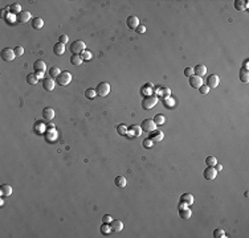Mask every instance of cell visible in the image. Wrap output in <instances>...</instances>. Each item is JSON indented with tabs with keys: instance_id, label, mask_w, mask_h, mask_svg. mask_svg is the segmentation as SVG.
Wrapping results in <instances>:
<instances>
[{
	"instance_id": "cell-7",
	"label": "cell",
	"mask_w": 249,
	"mask_h": 238,
	"mask_svg": "<svg viewBox=\"0 0 249 238\" xmlns=\"http://www.w3.org/2000/svg\"><path fill=\"white\" fill-rule=\"evenodd\" d=\"M207 84H208L207 86L209 87V89H216L220 84V77L216 75V74H211L207 78Z\"/></svg>"
},
{
	"instance_id": "cell-1",
	"label": "cell",
	"mask_w": 249,
	"mask_h": 238,
	"mask_svg": "<svg viewBox=\"0 0 249 238\" xmlns=\"http://www.w3.org/2000/svg\"><path fill=\"white\" fill-rule=\"evenodd\" d=\"M157 103H158V95H147L143 98L142 107L145 110H151Z\"/></svg>"
},
{
	"instance_id": "cell-2",
	"label": "cell",
	"mask_w": 249,
	"mask_h": 238,
	"mask_svg": "<svg viewBox=\"0 0 249 238\" xmlns=\"http://www.w3.org/2000/svg\"><path fill=\"white\" fill-rule=\"evenodd\" d=\"M85 42L82 41V40H76V41H73L72 42V45H70V52L73 53V54H82L85 52Z\"/></svg>"
},
{
	"instance_id": "cell-9",
	"label": "cell",
	"mask_w": 249,
	"mask_h": 238,
	"mask_svg": "<svg viewBox=\"0 0 249 238\" xmlns=\"http://www.w3.org/2000/svg\"><path fill=\"white\" fill-rule=\"evenodd\" d=\"M217 176V171L215 169V167H207L204 171V179L206 180H215Z\"/></svg>"
},
{
	"instance_id": "cell-35",
	"label": "cell",
	"mask_w": 249,
	"mask_h": 238,
	"mask_svg": "<svg viewBox=\"0 0 249 238\" xmlns=\"http://www.w3.org/2000/svg\"><path fill=\"white\" fill-rule=\"evenodd\" d=\"M13 52H15V54H16V57H20V56H23L24 54V48L23 46H20V45H17V46H15L13 48Z\"/></svg>"
},
{
	"instance_id": "cell-14",
	"label": "cell",
	"mask_w": 249,
	"mask_h": 238,
	"mask_svg": "<svg viewBox=\"0 0 249 238\" xmlns=\"http://www.w3.org/2000/svg\"><path fill=\"white\" fill-rule=\"evenodd\" d=\"M126 24H127V27H129L130 29H137V27L139 25V19H138L137 16H129Z\"/></svg>"
},
{
	"instance_id": "cell-34",
	"label": "cell",
	"mask_w": 249,
	"mask_h": 238,
	"mask_svg": "<svg viewBox=\"0 0 249 238\" xmlns=\"http://www.w3.org/2000/svg\"><path fill=\"white\" fill-rule=\"evenodd\" d=\"M154 122H155L157 124H163L164 122H166L164 115H162V114H158V115H155V118H154Z\"/></svg>"
},
{
	"instance_id": "cell-29",
	"label": "cell",
	"mask_w": 249,
	"mask_h": 238,
	"mask_svg": "<svg viewBox=\"0 0 249 238\" xmlns=\"http://www.w3.org/2000/svg\"><path fill=\"white\" fill-rule=\"evenodd\" d=\"M37 81H38V78H37V75H36L35 73H29L28 75H27V82H28V84H31V85H36V84H37Z\"/></svg>"
},
{
	"instance_id": "cell-41",
	"label": "cell",
	"mask_w": 249,
	"mask_h": 238,
	"mask_svg": "<svg viewBox=\"0 0 249 238\" xmlns=\"http://www.w3.org/2000/svg\"><path fill=\"white\" fill-rule=\"evenodd\" d=\"M184 75H186V77L193 75V68H186V69H184Z\"/></svg>"
},
{
	"instance_id": "cell-23",
	"label": "cell",
	"mask_w": 249,
	"mask_h": 238,
	"mask_svg": "<svg viewBox=\"0 0 249 238\" xmlns=\"http://www.w3.org/2000/svg\"><path fill=\"white\" fill-rule=\"evenodd\" d=\"M8 9L11 11V13L16 16V15H19V13L21 12V5H20L19 3H13V4H11V5H9Z\"/></svg>"
},
{
	"instance_id": "cell-21",
	"label": "cell",
	"mask_w": 249,
	"mask_h": 238,
	"mask_svg": "<svg viewBox=\"0 0 249 238\" xmlns=\"http://www.w3.org/2000/svg\"><path fill=\"white\" fill-rule=\"evenodd\" d=\"M33 68H35L36 71H45L47 65H45V62H44V61L37 60V61H35V64H33Z\"/></svg>"
},
{
	"instance_id": "cell-45",
	"label": "cell",
	"mask_w": 249,
	"mask_h": 238,
	"mask_svg": "<svg viewBox=\"0 0 249 238\" xmlns=\"http://www.w3.org/2000/svg\"><path fill=\"white\" fill-rule=\"evenodd\" d=\"M102 222H105V224H110V222H112V217H110L109 214L103 216V217H102Z\"/></svg>"
},
{
	"instance_id": "cell-37",
	"label": "cell",
	"mask_w": 249,
	"mask_h": 238,
	"mask_svg": "<svg viewBox=\"0 0 249 238\" xmlns=\"http://www.w3.org/2000/svg\"><path fill=\"white\" fill-rule=\"evenodd\" d=\"M101 231H102V233H105V234H109L110 231H112V229H110V225L103 222V225L101 226Z\"/></svg>"
},
{
	"instance_id": "cell-6",
	"label": "cell",
	"mask_w": 249,
	"mask_h": 238,
	"mask_svg": "<svg viewBox=\"0 0 249 238\" xmlns=\"http://www.w3.org/2000/svg\"><path fill=\"white\" fill-rule=\"evenodd\" d=\"M15 57H16V54L13 52V49L4 48L3 51H2V58H3V61H7V62H9V61L15 60Z\"/></svg>"
},
{
	"instance_id": "cell-18",
	"label": "cell",
	"mask_w": 249,
	"mask_h": 238,
	"mask_svg": "<svg viewBox=\"0 0 249 238\" xmlns=\"http://www.w3.org/2000/svg\"><path fill=\"white\" fill-rule=\"evenodd\" d=\"M53 53L56 54V56H62L65 53V45L61 42H57L53 45Z\"/></svg>"
},
{
	"instance_id": "cell-13",
	"label": "cell",
	"mask_w": 249,
	"mask_h": 238,
	"mask_svg": "<svg viewBox=\"0 0 249 238\" xmlns=\"http://www.w3.org/2000/svg\"><path fill=\"white\" fill-rule=\"evenodd\" d=\"M53 118H54V110L52 107H45L42 110V119L44 120L49 122V120H52Z\"/></svg>"
},
{
	"instance_id": "cell-25",
	"label": "cell",
	"mask_w": 249,
	"mask_h": 238,
	"mask_svg": "<svg viewBox=\"0 0 249 238\" xmlns=\"http://www.w3.org/2000/svg\"><path fill=\"white\" fill-rule=\"evenodd\" d=\"M114 184L117 185L118 188H125L126 187V179H125V176H117V177L114 179Z\"/></svg>"
},
{
	"instance_id": "cell-10",
	"label": "cell",
	"mask_w": 249,
	"mask_h": 238,
	"mask_svg": "<svg viewBox=\"0 0 249 238\" xmlns=\"http://www.w3.org/2000/svg\"><path fill=\"white\" fill-rule=\"evenodd\" d=\"M16 19H17V21L21 24L28 23L31 20V12H28V11H21L19 15H16Z\"/></svg>"
},
{
	"instance_id": "cell-20",
	"label": "cell",
	"mask_w": 249,
	"mask_h": 238,
	"mask_svg": "<svg viewBox=\"0 0 249 238\" xmlns=\"http://www.w3.org/2000/svg\"><path fill=\"white\" fill-rule=\"evenodd\" d=\"M82 61H84V58H82V56H80V54H73V56L70 57V62L73 66H81Z\"/></svg>"
},
{
	"instance_id": "cell-3",
	"label": "cell",
	"mask_w": 249,
	"mask_h": 238,
	"mask_svg": "<svg viewBox=\"0 0 249 238\" xmlns=\"http://www.w3.org/2000/svg\"><path fill=\"white\" fill-rule=\"evenodd\" d=\"M57 84L58 85H61V86H68L69 84H70V81H72V74L69 73V71H61L60 73V75L57 77Z\"/></svg>"
},
{
	"instance_id": "cell-5",
	"label": "cell",
	"mask_w": 249,
	"mask_h": 238,
	"mask_svg": "<svg viewBox=\"0 0 249 238\" xmlns=\"http://www.w3.org/2000/svg\"><path fill=\"white\" fill-rule=\"evenodd\" d=\"M96 93L99 97H106L110 93V85L107 82H101V84H98V86L96 87Z\"/></svg>"
},
{
	"instance_id": "cell-38",
	"label": "cell",
	"mask_w": 249,
	"mask_h": 238,
	"mask_svg": "<svg viewBox=\"0 0 249 238\" xmlns=\"http://www.w3.org/2000/svg\"><path fill=\"white\" fill-rule=\"evenodd\" d=\"M137 33H139V35H143V33H145L146 32V27L145 25H142V24H139V25H138L137 27Z\"/></svg>"
},
{
	"instance_id": "cell-11",
	"label": "cell",
	"mask_w": 249,
	"mask_h": 238,
	"mask_svg": "<svg viewBox=\"0 0 249 238\" xmlns=\"http://www.w3.org/2000/svg\"><path fill=\"white\" fill-rule=\"evenodd\" d=\"M110 229L115 233H118V231H122L123 230V222L121 220H112V222H110Z\"/></svg>"
},
{
	"instance_id": "cell-24",
	"label": "cell",
	"mask_w": 249,
	"mask_h": 238,
	"mask_svg": "<svg viewBox=\"0 0 249 238\" xmlns=\"http://www.w3.org/2000/svg\"><path fill=\"white\" fill-rule=\"evenodd\" d=\"M191 214H192V213H191V210L188 209V206L179 209V216H180V217L183 218V220H188V218L191 217Z\"/></svg>"
},
{
	"instance_id": "cell-15",
	"label": "cell",
	"mask_w": 249,
	"mask_h": 238,
	"mask_svg": "<svg viewBox=\"0 0 249 238\" xmlns=\"http://www.w3.org/2000/svg\"><path fill=\"white\" fill-rule=\"evenodd\" d=\"M42 87L45 89L47 91H52L54 89V81L51 77H47V78L42 80Z\"/></svg>"
},
{
	"instance_id": "cell-28",
	"label": "cell",
	"mask_w": 249,
	"mask_h": 238,
	"mask_svg": "<svg viewBox=\"0 0 249 238\" xmlns=\"http://www.w3.org/2000/svg\"><path fill=\"white\" fill-rule=\"evenodd\" d=\"M240 81H242V82H248L249 81V71H248V69L242 68L240 70Z\"/></svg>"
},
{
	"instance_id": "cell-32",
	"label": "cell",
	"mask_w": 249,
	"mask_h": 238,
	"mask_svg": "<svg viewBox=\"0 0 249 238\" xmlns=\"http://www.w3.org/2000/svg\"><path fill=\"white\" fill-rule=\"evenodd\" d=\"M213 237H215V238H225L227 236H225V231H224L223 229L217 228V229L213 230Z\"/></svg>"
},
{
	"instance_id": "cell-31",
	"label": "cell",
	"mask_w": 249,
	"mask_h": 238,
	"mask_svg": "<svg viewBox=\"0 0 249 238\" xmlns=\"http://www.w3.org/2000/svg\"><path fill=\"white\" fill-rule=\"evenodd\" d=\"M216 163H217V159L215 158V156H208V158L206 159L207 167H215V165H216Z\"/></svg>"
},
{
	"instance_id": "cell-44",
	"label": "cell",
	"mask_w": 249,
	"mask_h": 238,
	"mask_svg": "<svg viewBox=\"0 0 249 238\" xmlns=\"http://www.w3.org/2000/svg\"><path fill=\"white\" fill-rule=\"evenodd\" d=\"M82 58H84V60H90L92 58V53L89 52V51H85L84 53H82Z\"/></svg>"
},
{
	"instance_id": "cell-26",
	"label": "cell",
	"mask_w": 249,
	"mask_h": 238,
	"mask_svg": "<svg viewBox=\"0 0 249 238\" xmlns=\"http://www.w3.org/2000/svg\"><path fill=\"white\" fill-rule=\"evenodd\" d=\"M60 73H61V70H60L58 66H52V68L49 69V77H51V78H57Z\"/></svg>"
},
{
	"instance_id": "cell-8",
	"label": "cell",
	"mask_w": 249,
	"mask_h": 238,
	"mask_svg": "<svg viewBox=\"0 0 249 238\" xmlns=\"http://www.w3.org/2000/svg\"><path fill=\"white\" fill-rule=\"evenodd\" d=\"M188 82H190V86L191 87H193V89H199L202 85H203V80H202V77H199V75H191L190 77V80H188Z\"/></svg>"
},
{
	"instance_id": "cell-30",
	"label": "cell",
	"mask_w": 249,
	"mask_h": 238,
	"mask_svg": "<svg viewBox=\"0 0 249 238\" xmlns=\"http://www.w3.org/2000/svg\"><path fill=\"white\" fill-rule=\"evenodd\" d=\"M130 130H131V134H132V135H135V136H139V135L142 134V129H141V126L132 124V126L130 127Z\"/></svg>"
},
{
	"instance_id": "cell-48",
	"label": "cell",
	"mask_w": 249,
	"mask_h": 238,
	"mask_svg": "<svg viewBox=\"0 0 249 238\" xmlns=\"http://www.w3.org/2000/svg\"><path fill=\"white\" fill-rule=\"evenodd\" d=\"M244 68H245V69H248V60H245V61H244Z\"/></svg>"
},
{
	"instance_id": "cell-27",
	"label": "cell",
	"mask_w": 249,
	"mask_h": 238,
	"mask_svg": "<svg viewBox=\"0 0 249 238\" xmlns=\"http://www.w3.org/2000/svg\"><path fill=\"white\" fill-rule=\"evenodd\" d=\"M235 8L237 11H244L245 8H248V2H241V0H236L235 2Z\"/></svg>"
},
{
	"instance_id": "cell-47",
	"label": "cell",
	"mask_w": 249,
	"mask_h": 238,
	"mask_svg": "<svg viewBox=\"0 0 249 238\" xmlns=\"http://www.w3.org/2000/svg\"><path fill=\"white\" fill-rule=\"evenodd\" d=\"M36 75H37V78H41V77L44 75V71H36V73H35Z\"/></svg>"
},
{
	"instance_id": "cell-22",
	"label": "cell",
	"mask_w": 249,
	"mask_h": 238,
	"mask_svg": "<svg viewBox=\"0 0 249 238\" xmlns=\"http://www.w3.org/2000/svg\"><path fill=\"white\" fill-rule=\"evenodd\" d=\"M32 27H33V29H41L44 27V20L41 17L32 19Z\"/></svg>"
},
{
	"instance_id": "cell-4",
	"label": "cell",
	"mask_w": 249,
	"mask_h": 238,
	"mask_svg": "<svg viewBox=\"0 0 249 238\" xmlns=\"http://www.w3.org/2000/svg\"><path fill=\"white\" fill-rule=\"evenodd\" d=\"M141 129L145 132H152L154 130H157V123L154 122V119H145L141 124Z\"/></svg>"
},
{
	"instance_id": "cell-16",
	"label": "cell",
	"mask_w": 249,
	"mask_h": 238,
	"mask_svg": "<svg viewBox=\"0 0 249 238\" xmlns=\"http://www.w3.org/2000/svg\"><path fill=\"white\" fill-rule=\"evenodd\" d=\"M193 73H195V75H199V77L206 75L207 74V66L203 65V64L196 65L195 68H193Z\"/></svg>"
},
{
	"instance_id": "cell-17",
	"label": "cell",
	"mask_w": 249,
	"mask_h": 238,
	"mask_svg": "<svg viewBox=\"0 0 249 238\" xmlns=\"http://www.w3.org/2000/svg\"><path fill=\"white\" fill-rule=\"evenodd\" d=\"M180 202H183L187 206H190L193 204V196L191 193H183V195L180 196Z\"/></svg>"
},
{
	"instance_id": "cell-39",
	"label": "cell",
	"mask_w": 249,
	"mask_h": 238,
	"mask_svg": "<svg viewBox=\"0 0 249 238\" xmlns=\"http://www.w3.org/2000/svg\"><path fill=\"white\" fill-rule=\"evenodd\" d=\"M152 140L148 138V139H146V140H143V147H146V148H151L152 147Z\"/></svg>"
},
{
	"instance_id": "cell-36",
	"label": "cell",
	"mask_w": 249,
	"mask_h": 238,
	"mask_svg": "<svg viewBox=\"0 0 249 238\" xmlns=\"http://www.w3.org/2000/svg\"><path fill=\"white\" fill-rule=\"evenodd\" d=\"M117 130H118V134L119 135H126L127 134V127L125 124H119L117 127Z\"/></svg>"
},
{
	"instance_id": "cell-12",
	"label": "cell",
	"mask_w": 249,
	"mask_h": 238,
	"mask_svg": "<svg viewBox=\"0 0 249 238\" xmlns=\"http://www.w3.org/2000/svg\"><path fill=\"white\" fill-rule=\"evenodd\" d=\"M163 136H164V134H163V131L162 130H154L152 132H150V139L152 140V142H162L163 140Z\"/></svg>"
},
{
	"instance_id": "cell-33",
	"label": "cell",
	"mask_w": 249,
	"mask_h": 238,
	"mask_svg": "<svg viewBox=\"0 0 249 238\" xmlns=\"http://www.w3.org/2000/svg\"><path fill=\"white\" fill-rule=\"evenodd\" d=\"M96 95H97V93H96V90H94V89H86L85 90V97L87 99H94V98H96Z\"/></svg>"
},
{
	"instance_id": "cell-19",
	"label": "cell",
	"mask_w": 249,
	"mask_h": 238,
	"mask_svg": "<svg viewBox=\"0 0 249 238\" xmlns=\"http://www.w3.org/2000/svg\"><path fill=\"white\" fill-rule=\"evenodd\" d=\"M0 195H2V197L11 196L12 195V187L8 185V184H3L2 187H0Z\"/></svg>"
},
{
	"instance_id": "cell-46",
	"label": "cell",
	"mask_w": 249,
	"mask_h": 238,
	"mask_svg": "<svg viewBox=\"0 0 249 238\" xmlns=\"http://www.w3.org/2000/svg\"><path fill=\"white\" fill-rule=\"evenodd\" d=\"M215 169H216L217 172H219V171H221V169H223V165H221V164H219V163H216V165H215Z\"/></svg>"
},
{
	"instance_id": "cell-43",
	"label": "cell",
	"mask_w": 249,
	"mask_h": 238,
	"mask_svg": "<svg viewBox=\"0 0 249 238\" xmlns=\"http://www.w3.org/2000/svg\"><path fill=\"white\" fill-rule=\"evenodd\" d=\"M199 91H200L202 94H208V91H209V87H208V86H204V85H202L200 87H199Z\"/></svg>"
},
{
	"instance_id": "cell-42",
	"label": "cell",
	"mask_w": 249,
	"mask_h": 238,
	"mask_svg": "<svg viewBox=\"0 0 249 238\" xmlns=\"http://www.w3.org/2000/svg\"><path fill=\"white\" fill-rule=\"evenodd\" d=\"M68 40H69L68 36H66V35H61V36H60V38H58V42H61V44H64V45H65V44L68 42Z\"/></svg>"
},
{
	"instance_id": "cell-40",
	"label": "cell",
	"mask_w": 249,
	"mask_h": 238,
	"mask_svg": "<svg viewBox=\"0 0 249 238\" xmlns=\"http://www.w3.org/2000/svg\"><path fill=\"white\" fill-rule=\"evenodd\" d=\"M163 102L166 106H174V101H171V97H164Z\"/></svg>"
}]
</instances>
